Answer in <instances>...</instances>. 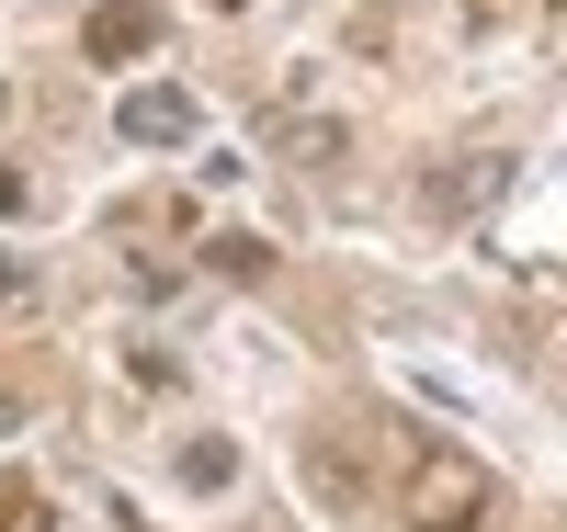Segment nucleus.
I'll use <instances>...</instances> for the list:
<instances>
[{"label":"nucleus","mask_w":567,"mask_h":532,"mask_svg":"<svg viewBox=\"0 0 567 532\" xmlns=\"http://www.w3.org/2000/svg\"><path fill=\"white\" fill-rule=\"evenodd\" d=\"M398 510H409V532H488V465L454 442H420L398 476Z\"/></svg>","instance_id":"f257e3e1"},{"label":"nucleus","mask_w":567,"mask_h":532,"mask_svg":"<svg viewBox=\"0 0 567 532\" xmlns=\"http://www.w3.org/2000/svg\"><path fill=\"white\" fill-rule=\"evenodd\" d=\"M272 148L296 159V170H341V159H352V125H341V114H307V69H296V91L272 103Z\"/></svg>","instance_id":"f03ea898"},{"label":"nucleus","mask_w":567,"mask_h":532,"mask_svg":"<svg viewBox=\"0 0 567 532\" xmlns=\"http://www.w3.org/2000/svg\"><path fill=\"white\" fill-rule=\"evenodd\" d=\"M114 125H125V148H182L205 114H194V91H182V80H148V91H125V103H114Z\"/></svg>","instance_id":"7ed1b4c3"},{"label":"nucleus","mask_w":567,"mask_h":532,"mask_svg":"<svg viewBox=\"0 0 567 532\" xmlns=\"http://www.w3.org/2000/svg\"><path fill=\"white\" fill-rule=\"evenodd\" d=\"M80 45H91L103 69H125V58H148V45H159V12H148V0H103V12L80 23Z\"/></svg>","instance_id":"20e7f679"},{"label":"nucleus","mask_w":567,"mask_h":532,"mask_svg":"<svg viewBox=\"0 0 567 532\" xmlns=\"http://www.w3.org/2000/svg\"><path fill=\"white\" fill-rule=\"evenodd\" d=\"M499 181H511V159H499V148H477V159H443V181H432V205H443V216H465V205H488Z\"/></svg>","instance_id":"39448f33"},{"label":"nucleus","mask_w":567,"mask_h":532,"mask_svg":"<svg viewBox=\"0 0 567 532\" xmlns=\"http://www.w3.org/2000/svg\"><path fill=\"white\" fill-rule=\"evenodd\" d=\"M205 272H216V283H261V272H272V238H250V227L205 238Z\"/></svg>","instance_id":"423d86ee"},{"label":"nucleus","mask_w":567,"mask_h":532,"mask_svg":"<svg viewBox=\"0 0 567 532\" xmlns=\"http://www.w3.org/2000/svg\"><path fill=\"white\" fill-rule=\"evenodd\" d=\"M171 465H182V488H205V499H216V488H239V442H216V430H205V442H182Z\"/></svg>","instance_id":"0eeeda50"},{"label":"nucleus","mask_w":567,"mask_h":532,"mask_svg":"<svg viewBox=\"0 0 567 532\" xmlns=\"http://www.w3.org/2000/svg\"><path fill=\"white\" fill-rule=\"evenodd\" d=\"M0 532H45V499L23 488V476H0Z\"/></svg>","instance_id":"6e6552de"},{"label":"nucleus","mask_w":567,"mask_h":532,"mask_svg":"<svg viewBox=\"0 0 567 532\" xmlns=\"http://www.w3.org/2000/svg\"><path fill=\"white\" fill-rule=\"evenodd\" d=\"M34 283H45V272H34L23 250H0V306H34Z\"/></svg>","instance_id":"1a4fd4ad"},{"label":"nucleus","mask_w":567,"mask_h":532,"mask_svg":"<svg viewBox=\"0 0 567 532\" xmlns=\"http://www.w3.org/2000/svg\"><path fill=\"white\" fill-rule=\"evenodd\" d=\"M0 216H23V170L12 159H0Z\"/></svg>","instance_id":"9d476101"},{"label":"nucleus","mask_w":567,"mask_h":532,"mask_svg":"<svg viewBox=\"0 0 567 532\" xmlns=\"http://www.w3.org/2000/svg\"><path fill=\"white\" fill-rule=\"evenodd\" d=\"M205 12H261V0H205Z\"/></svg>","instance_id":"9b49d317"}]
</instances>
